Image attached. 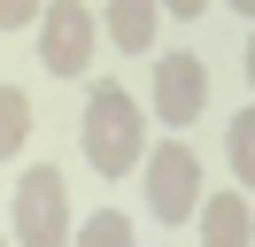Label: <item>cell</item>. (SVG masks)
I'll use <instances>...</instances> for the list:
<instances>
[{
	"label": "cell",
	"instance_id": "9",
	"mask_svg": "<svg viewBox=\"0 0 255 247\" xmlns=\"http://www.w3.org/2000/svg\"><path fill=\"white\" fill-rule=\"evenodd\" d=\"M78 240H93V247H124V240H131V224H124L116 209H101V216H85V224H78Z\"/></svg>",
	"mask_w": 255,
	"mask_h": 247
},
{
	"label": "cell",
	"instance_id": "11",
	"mask_svg": "<svg viewBox=\"0 0 255 247\" xmlns=\"http://www.w3.org/2000/svg\"><path fill=\"white\" fill-rule=\"evenodd\" d=\"M23 23H39V0H0V31H23Z\"/></svg>",
	"mask_w": 255,
	"mask_h": 247
},
{
	"label": "cell",
	"instance_id": "12",
	"mask_svg": "<svg viewBox=\"0 0 255 247\" xmlns=\"http://www.w3.org/2000/svg\"><path fill=\"white\" fill-rule=\"evenodd\" d=\"M162 8H178V15H201V8H209V0H162Z\"/></svg>",
	"mask_w": 255,
	"mask_h": 247
},
{
	"label": "cell",
	"instance_id": "1",
	"mask_svg": "<svg viewBox=\"0 0 255 247\" xmlns=\"http://www.w3.org/2000/svg\"><path fill=\"white\" fill-rule=\"evenodd\" d=\"M139 154H147V124L131 108V93L124 85H93V101H85V162L101 178H124Z\"/></svg>",
	"mask_w": 255,
	"mask_h": 247
},
{
	"label": "cell",
	"instance_id": "7",
	"mask_svg": "<svg viewBox=\"0 0 255 247\" xmlns=\"http://www.w3.org/2000/svg\"><path fill=\"white\" fill-rule=\"evenodd\" d=\"M201 232H209V247H248V232H255L248 193H217V201L201 209Z\"/></svg>",
	"mask_w": 255,
	"mask_h": 247
},
{
	"label": "cell",
	"instance_id": "4",
	"mask_svg": "<svg viewBox=\"0 0 255 247\" xmlns=\"http://www.w3.org/2000/svg\"><path fill=\"white\" fill-rule=\"evenodd\" d=\"M39 62H47L54 77H78L85 62H93V15H85V0H54V8L39 15Z\"/></svg>",
	"mask_w": 255,
	"mask_h": 247
},
{
	"label": "cell",
	"instance_id": "2",
	"mask_svg": "<svg viewBox=\"0 0 255 247\" xmlns=\"http://www.w3.org/2000/svg\"><path fill=\"white\" fill-rule=\"evenodd\" d=\"M16 240L23 247H62L70 240V185H62L54 162L16 178Z\"/></svg>",
	"mask_w": 255,
	"mask_h": 247
},
{
	"label": "cell",
	"instance_id": "13",
	"mask_svg": "<svg viewBox=\"0 0 255 247\" xmlns=\"http://www.w3.org/2000/svg\"><path fill=\"white\" fill-rule=\"evenodd\" d=\"M232 8H240V15H248V8H255V0H232Z\"/></svg>",
	"mask_w": 255,
	"mask_h": 247
},
{
	"label": "cell",
	"instance_id": "6",
	"mask_svg": "<svg viewBox=\"0 0 255 247\" xmlns=\"http://www.w3.org/2000/svg\"><path fill=\"white\" fill-rule=\"evenodd\" d=\"M155 15H162V0H109V39L124 54H139V46H155Z\"/></svg>",
	"mask_w": 255,
	"mask_h": 247
},
{
	"label": "cell",
	"instance_id": "5",
	"mask_svg": "<svg viewBox=\"0 0 255 247\" xmlns=\"http://www.w3.org/2000/svg\"><path fill=\"white\" fill-rule=\"evenodd\" d=\"M201 101H209L201 54H162V62H155V116H162V124H193Z\"/></svg>",
	"mask_w": 255,
	"mask_h": 247
},
{
	"label": "cell",
	"instance_id": "3",
	"mask_svg": "<svg viewBox=\"0 0 255 247\" xmlns=\"http://www.w3.org/2000/svg\"><path fill=\"white\" fill-rule=\"evenodd\" d=\"M193 201H201V162H193L186 139H170V147L147 154V209L162 216V224H186Z\"/></svg>",
	"mask_w": 255,
	"mask_h": 247
},
{
	"label": "cell",
	"instance_id": "10",
	"mask_svg": "<svg viewBox=\"0 0 255 247\" xmlns=\"http://www.w3.org/2000/svg\"><path fill=\"white\" fill-rule=\"evenodd\" d=\"M232 170H240V185L255 178V116L240 108V124H232Z\"/></svg>",
	"mask_w": 255,
	"mask_h": 247
},
{
	"label": "cell",
	"instance_id": "8",
	"mask_svg": "<svg viewBox=\"0 0 255 247\" xmlns=\"http://www.w3.org/2000/svg\"><path fill=\"white\" fill-rule=\"evenodd\" d=\"M31 139V93L23 85H0V154H16Z\"/></svg>",
	"mask_w": 255,
	"mask_h": 247
}]
</instances>
